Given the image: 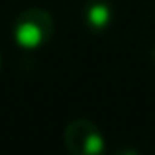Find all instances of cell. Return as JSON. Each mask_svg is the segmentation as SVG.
Returning <instances> with one entry per match:
<instances>
[{
	"label": "cell",
	"instance_id": "3",
	"mask_svg": "<svg viewBox=\"0 0 155 155\" xmlns=\"http://www.w3.org/2000/svg\"><path fill=\"white\" fill-rule=\"evenodd\" d=\"M83 20L84 26L94 34L108 30L114 20V10L110 0H88L83 12Z\"/></svg>",
	"mask_w": 155,
	"mask_h": 155
},
{
	"label": "cell",
	"instance_id": "2",
	"mask_svg": "<svg viewBox=\"0 0 155 155\" xmlns=\"http://www.w3.org/2000/svg\"><path fill=\"white\" fill-rule=\"evenodd\" d=\"M63 143L69 155H104V136L91 120L77 118L67 124L63 132Z\"/></svg>",
	"mask_w": 155,
	"mask_h": 155
},
{
	"label": "cell",
	"instance_id": "5",
	"mask_svg": "<svg viewBox=\"0 0 155 155\" xmlns=\"http://www.w3.org/2000/svg\"><path fill=\"white\" fill-rule=\"evenodd\" d=\"M151 61H153V65H155V45L151 47Z\"/></svg>",
	"mask_w": 155,
	"mask_h": 155
},
{
	"label": "cell",
	"instance_id": "4",
	"mask_svg": "<svg viewBox=\"0 0 155 155\" xmlns=\"http://www.w3.org/2000/svg\"><path fill=\"white\" fill-rule=\"evenodd\" d=\"M112 155H141L137 149H134V147H120V149H116Z\"/></svg>",
	"mask_w": 155,
	"mask_h": 155
},
{
	"label": "cell",
	"instance_id": "6",
	"mask_svg": "<svg viewBox=\"0 0 155 155\" xmlns=\"http://www.w3.org/2000/svg\"><path fill=\"white\" fill-rule=\"evenodd\" d=\"M0 69H2V53H0Z\"/></svg>",
	"mask_w": 155,
	"mask_h": 155
},
{
	"label": "cell",
	"instance_id": "1",
	"mask_svg": "<svg viewBox=\"0 0 155 155\" xmlns=\"http://www.w3.org/2000/svg\"><path fill=\"white\" fill-rule=\"evenodd\" d=\"M55 22L53 16L43 8H28L16 18L14 39L24 49H38L51 39Z\"/></svg>",
	"mask_w": 155,
	"mask_h": 155
}]
</instances>
